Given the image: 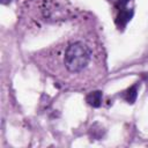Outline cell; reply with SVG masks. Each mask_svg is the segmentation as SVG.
<instances>
[{"label":"cell","mask_w":148,"mask_h":148,"mask_svg":"<svg viewBox=\"0 0 148 148\" xmlns=\"http://www.w3.org/2000/svg\"><path fill=\"white\" fill-rule=\"evenodd\" d=\"M123 96L127 101V103L133 104L136 99V96H138V84H133L132 87H130L126 91H124Z\"/></svg>","instance_id":"cell-4"},{"label":"cell","mask_w":148,"mask_h":148,"mask_svg":"<svg viewBox=\"0 0 148 148\" xmlns=\"http://www.w3.org/2000/svg\"><path fill=\"white\" fill-rule=\"evenodd\" d=\"M128 1H130V0H117V2H116V5H114V8H116L117 10H119V9H123V8L127 7Z\"/></svg>","instance_id":"cell-5"},{"label":"cell","mask_w":148,"mask_h":148,"mask_svg":"<svg viewBox=\"0 0 148 148\" xmlns=\"http://www.w3.org/2000/svg\"><path fill=\"white\" fill-rule=\"evenodd\" d=\"M87 103L92 106V108H99L102 104V91L96 90V91H91L87 95L86 97Z\"/></svg>","instance_id":"cell-3"},{"label":"cell","mask_w":148,"mask_h":148,"mask_svg":"<svg viewBox=\"0 0 148 148\" xmlns=\"http://www.w3.org/2000/svg\"><path fill=\"white\" fill-rule=\"evenodd\" d=\"M94 53L91 46L82 40L69 42L61 52V62L68 74H83L92 65Z\"/></svg>","instance_id":"cell-1"},{"label":"cell","mask_w":148,"mask_h":148,"mask_svg":"<svg viewBox=\"0 0 148 148\" xmlns=\"http://www.w3.org/2000/svg\"><path fill=\"white\" fill-rule=\"evenodd\" d=\"M10 2V0H1V3L2 5H8Z\"/></svg>","instance_id":"cell-6"},{"label":"cell","mask_w":148,"mask_h":148,"mask_svg":"<svg viewBox=\"0 0 148 148\" xmlns=\"http://www.w3.org/2000/svg\"><path fill=\"white\" fill-rule=\"evenodd\" d=\"M133 16V9L131 8H123V9H119L117 10V15H116V18H114V23L117 25L118 29H124L126 27V24L130 22V20L132 18Z\"/></svg>","instance_id":"cell-2"}]
</instances>
